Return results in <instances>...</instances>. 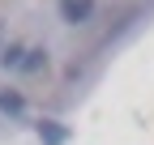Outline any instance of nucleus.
<instances>
[{
  "label": "nucleus",
  "mask_w": 154,
  "mask_h": 145,
  "mask_svg": "<svg viewBox=\"0 0 154 145\" xmlns=\"http://www.w3.org/2000/svg\"><path fill=\"white\" fill-rule=\"evenodd\" d=\"M22 56H26L22 47H5V56H0V64H5V68H22Z\"/></svg>",
  "instance_id": "39448f33"
},
{
  "label": "nucleus",
  "mask_w": 154,
  "mask_h": 145,
  "mask_svg": "<svg viewBox=\"0 0 154 145\" xmlns=\"http://www.w3.org/2000/svg\"><path fill=\"white\" fill-rule=\"evenodd\" d=\"M22 94H13V90H0V111H9V115H22Z\"/></svg>",
  "instance_id": "7ed1b4c3"
},
{
  "label": "nucleus",
  "mask_w": 154,
  "mask_h": 145,
  "mask_svg": "<svg viewBox=\"0 0 154 145\" xmlns=\"http://www.w3.org/2000/svg\"><path fill=\"white\" fill-rule=\"evenodd\" d=\"M60 13H64V22H86V17L94 13V0H64V4H60Z\"/></svg>",
  "instance_id": "f257e3e1"
},
{
  "label": "nucleus",
  "mask_w": 154,
  "mask_h": 145,
  "mask_svg": "<svg viewBox=\"0 0 154 145\" xmlns=\"http://www.w3.org/2000/svg\"><path fill=\"white\" fill-rule=\"evenodd\" d=\"M43 64H47V51H38V47H34V51H26V60H22V68H26V72H38Z\"/></svg>",
  "instance_id": "20e7f679"
},
{
  "label": "nucleus",
  "mask_w": 154,
  "mask_h": 145,
  "mask_svg": "<svg viewBox=\"0 0 154 145\" xmlns=\"http://www.w3.org/2000/svg\"><path fill=\"white\" fill-rule=\"evenodd\" d=\"M64 128H60V124H56V120H43V124H38V141H43V145H64Z\"/></svg>",
  "instance_id": "f03ea898"
}]
</instances>
